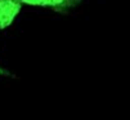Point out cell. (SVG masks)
<instances>
[{"label": "cell", "instance_id": "6da1fadb", "mask_svg": "<svg viewBox=\"0 0 130 120\" xmlns=\"http://www.w3.org/2000/svg\"><path fill=\"white\" fill-rule=\"evenodd\" d=\"M20 2L27 7L40 8L59 14H67L77 9L84 3V0H20Z\"/></svg>", "mask_w": 130, "mask_h": 120}, {"label": "cell", "instance_id": "7a4b0ae2", "mask_svg": "<svg viewBox=\"0 0 130 120\" xmlns=\"http://www.w3.org/2000/svg\"><path fill=\"white\" fill-rule=\"evenodd\" d=\"M23 4L20 0H0V31L9 29L21 14Z\"/></svg>", "mask_w": 130, "mask_h": 120}]
</instances>
